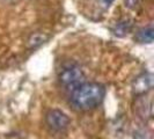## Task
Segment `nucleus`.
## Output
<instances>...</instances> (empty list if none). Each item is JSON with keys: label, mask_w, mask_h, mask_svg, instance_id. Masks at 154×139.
I'll return each instance as SVG.
<instances>
[{"label": "nucleus", "mask_w": 154, "mask_h": 139, "mask_svg": "<svg viewBox=\"0 0 154 139\" xmlns=\"http://www.w3.org/2000/svg\"><path fill=\"white\" fill-rule=\"evenodd\" d=\"M99 1H100V5L104 8V9L109 8V6L114 2V0H99Z\"/></svg>", "instance_id": "nucleus-9"}, {"label": "nucleus", "mask_w": 154, "mask_h": 139, "mask_svg": "<svg viewBox=\"0 0 154 139\" xmlns=\"http://www.w3.org/2000/svg\"><path fill=\"white\" fill-rule=\"evenodd\" d=\"M153 87V76L151 73H143L132 82V93L134 95H144Z\"/></svg>", "instance_id": "nucleus-4"}, {"label": "nucleus", "mask_w": 154, "mask_h": 139, "mask_svg": "<svg viewBox=\"0 0 154 139\" xmlns=\"http://www.w3.org/2000/svg\"><path fill=\"white\" fill-rule=\"evenodd\" d=\"M106 95L104 86L99 82H84L73 89L69 95V103L78 111H88L99 107Z\"/></svg>", "instance_id": "nucleus-1"}, {"label": "nucleus", "mask_w": 154, "mask_h": 139, "mask_svg": "<svg viewBox=\"0 0 154 139\" xmlns=\"http://www.w3.org/2000/svg\"><path fill=\"white\" fill-rule=\"evenodd\" d=\"M124 5L131 11H138L141 6V0H124Z\"/></svg>", "instance_id": "nucleus-8"}, {"label": "nucleus", "mask_w": 154, "mask_h": 139, "mask_svg": "<svg viewBox=\"0 0 154 139\" xmlns=\"http://www.w3.org/2000/svg\"><path fill=\"white\" fill-rule=\"evenodd\" d=\"M45 123L52 131H65L69 125V118L65 113L58 109H51L46 113Z\"/></svg>", "instance_id": "nucleus-3"}, {"label": "nucleus", "mask_w": 154, "mask_h": 139, "mask_svg": "<svg viewBox=\"0 0 154 139\" xmlns=\"http://www.w3.org/2000/svg\"><path fill=\"white\" fill-rule=\"evenodd\" d=\"M153 39H154V29L152 24L139 29L137 31V34L134 35V41L137 43H152Z\"/></svg>", "instance_id": "nucleus-6"}, {"label": "nucleus", "mask_w": 154, "mask_h": 139, "mask_svg": "<svg viewBox=\"0 0 154 139\" xmlns=\"http://www.w3.org/2000/svg\"><path fill=\"white\" fill-rule=\"evenodd\" d=\"M59 84L65 87L67 91L72 92L77 87L86 82L84 71L77 64H66L62 67L58 73Z\"/></svg>", "instance_id": "nucleus-2"}, {"label": "nucleus", "mask_w": 154, "mask_h": 139, "mask_svg": "<svg viewBox=\"0 0 154 139\" xmlns=\"http://www.w3.org/2000/svg\"><path fill=\"white\" fill-rule=\"evenodd\" d=\"M44 36H42L41 34H35V35H32L29 39V45L31 48H35V46H38L39 44H42V43H44Z\"/></svg>", "instance_id": "nucleus-7"}, {"label": "nucleus", "mask_w": 154, "mask_h": 139, "mask_svg": "<svg viewBox=\"0 0 154 139\" xmlns=\"http://www.w3.org/2000/svg\"><path fill=\"white\" fill-rule=\"evenodd\" d=\"M133 28V21L131 19H124L122 21L117 22L115 27L111 29V32L116 37H125Z\"/></svg>", "instance_id": "nucleus-5"}]
</instances>
